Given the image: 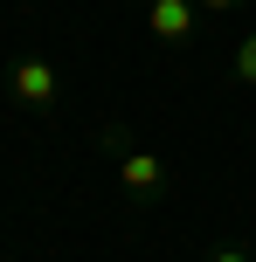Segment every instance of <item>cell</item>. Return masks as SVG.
<instances>
[{"instance_id":"3957f363","label":"cell","mask_w":256,"mask_h":262,"mask_svg":"<svg viewBox=\"0 0 256 262\" xmlns=\"http://www.w3.org/2000/svg\"><path fill=\"white\" fill-rule=\"evenodd\" d=\"M201 21L208 14L194 7V0H146V28L166 49H194V41H201Z\"/></svg>"},{"instance_id":"277c9868","label":"cell","mask_w":256,"mask_h":262,"mask_svg":"<svg viewBox=\"0 0 256 262\" xmlns=\"http://www.w3.org/2000/svg\"><path fill=\"white\" fill-rule=\"evenodd\" d=\"M235 83H243V90H256V28L235 41Z\"/></svg>"},{"instance_id":"6da1fadb","label":"cell","mask_w":256,"mask_h":262,"mask_svg":"<svg viewBox=\"0 0 256 262\" xmlns=\"http://www.w3.org/2000/svg\"><path fill=\"white\" fill-rule=\"evenodd\" d=\"M97 145L111 152V172H118V186H125V200H166V186H173V172H166V159L160 152H146V145H132V131L125 124H97Z\"/></svg>"},{"instance_id":"5b68a950","label":"cell","mask_w":256,"mask_h":262,"mask_svg":"<svg viewBox=\"0 0 256 262\" xmlns=\"http://www.w3.org/2000/svg\"><path fill=\"white\" fill-rule=\"evenodd\" d=\"M194 7H201L208 21H222V14H235V7H249V0H194Z\"/></svg>"},{"instance_id":"8992f818","label":"cell","mask_w":256,"mask_h":262,"mask_svg":"<svg viewBox=\"0 0 256 262\" xmlns=\"http://www.w3.org/2000/svg\"><path fill=\"white\" fill-rule=\"evenodd\" d=\"M208 262H249V249L243 242H222V249H208Z\"/></svg>"},{"instance_id":"7a4b0ae2","label":"cell","mask_w":256,"mask_h":262,"mask_svg":"<svg viewBox=\"0 0 256 262\" xmlns=\"http://www.w3.org/2000/svg\"><path fill=\"white\" fill-rule=\"evenodd\" d=\"M7 97L21 111H55L63 104V69L49 62V55H35V49H21L7 62Z\"/></svg>"}]
</instances>
